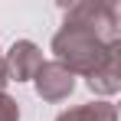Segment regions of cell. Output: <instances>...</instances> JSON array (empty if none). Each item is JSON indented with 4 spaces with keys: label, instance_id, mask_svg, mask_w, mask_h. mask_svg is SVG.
Here are the masks:
<instances>
[{
    "label": "cell",
    "instance_id": "cell-8",
    "mask_svg": "<svg viewBox=\"0 0 121 121\" xmlns=\"http://www.w3.org/2000/svg\"><path fill=\"white\" fill-rule=\"evenodd\" d=\"M7 65H3V52H0V92H3V88H7Z\"/></svg>",
    "mask_w": 121,
    "mask_h": 121
},
{
    "label": "cell",
    "instance_id": "cell-3",
    "mask_svg": "<svg viewBox=\"0 0 121 121\" xmlns=\"http://www.w3.org/2000/svg\"><path fill=\"white\" fill-rule=\"evenodd\" d=\"M3 65H7L10 82H30L43 65V49L30 39H17L10 46V52H3Z\"/></svg>",
    "mask_w": 121,
    "mask_h": 121
},
{
    "label": "cell",
    "instance_id": "cell-6",
    "mask_svg": "<svg viewBox=\"0 0 121 121\" xmlns=\"http://www.w3.org/2000/svg\"><path fill=\"white\" fill-rule=\"evenodd\" d=\"M56 121H118V108L111 101H88V105H75L62 111Z\"/></svg>",
    "mask_w": 121,
    "mask_h": 121
},
{
    "label": "cell",
    "instance_id": "cell-2",
    "mask_svg": "<svg viewBox=\"0 0 121 121\" xmlns=\"http://www.w3.org/2000/svg\"><path fill=\"white\" fill-rule=\"evenodd\" d=\"M62 26H79L88 30L92 36H98L105 46L121 43L118 36V7L111 0H79L65 10V23Z\"/></svg>",
    "mask_w": 121,
    "mask_h": 121
},
{
    "label": "cell",
    "instance_id": "cell-1",
    "mask_svg": "<svg viewBox=\"0 0 121 121\" xmlns=\"http://www.w3.org/2000/svg\"><path fill=\"white\" fill-rule=\"evenodd\" d=\"M121 43L115 46H105L98 36H92L88 30H79V26H62L59 33L52 36V52H56V62L62 69H69L72 75H92L101 62L111 56V49H118Z\"/></svg>",
    "mask_w": 121,
    "mask_h": 121
},
{
    "label": "cell",
    "instance_id": "cell-7",
    "mask_svg": "<svg viewBox=\"0 0 121 121\" xmlns=\"http://www.w3.org/2000/svg\"><path fill=\"white\" fill-rule=\"evenodd\" d=\"M0 121H20V105L7 92H0Z\"/></svg>",
    "mask_w": 121,
    "mask_h": 121
},
{
    "label": "cell",
    "instance_id": "cell-5",
    "mask_svg": "<svg viewBox=\"0 0 121 121\" xmlns=\"http://www.w3.org/2000/svg\"><path fill=\"white\" fill-rule=\"evenodd\" d=\"M88 88L95 95H115V92H121V46L111 49V56L88 75Z\"/></svg>",
    "mask_w": 121,
    "mask_h": 121
},
{
    "label": "cell",
    "instance_id": "cell-4",
    "mask_svg": "<svg viewBox=\"0 0 121 121\" xmlns=\"http://www.w3.org/2000/svg\"><path fill=\"white\" fill-rule=\"evenodd\" d=\"M33 82H36V95L43 101H65L75 92V75L69 69H62L59 62H43Z\"/></svg>",
    "mask_w": 121,
    "mask_h": 121
}]
</instances>
